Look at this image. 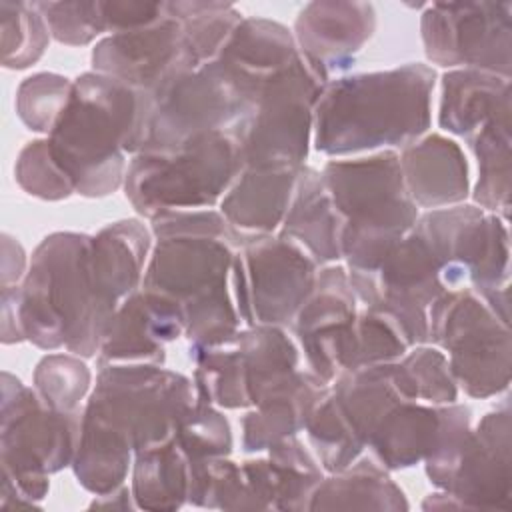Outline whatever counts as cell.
I'll use <instances>...</instances> for the list:
<instances>
[{"label": "cell", "mask_w": 512, "mask_h": 512, "mask_svg": "<svg viewBox=\"0 0 512 512\" xmlns=\"http://www.w3.org/2000/svg\"><path fill=\"white\" fill-rule=\"evenodd\" d=\"M194 402V384L158 364L100 366L72 460L78 482L96 496L120 488L132 456L168 440Z\"/></svg>", "instance_id": "6da1fadb"}, {"label": "cell", "mask_w": 512, "mask_h": 512, "mask_svg": "<svg viewBox=\"0 0 512 512\" xmlns=\"http://www.w3.org/2000/svg\"><path fill=\"white\" fill-rule=\"evenodd\" d=\"M156 246L142 288L174 300L190 350L214 346L240 330L232 296V236L220 212L188 210L152 218Z\"/></svg>", "instance_id": "7a4b0ae2"}, {"label": "cell", "mask_w": 512, "mask_h": 512, "mask_svg": "<svg viewBox=\"0 0 512 512\" xmlns=\"http://www.w3.org/2000/svg\"><path fill=\"white\" fill-rule=\"evenodd\" d=\"M434 82V68L418 62L328 80L314 110L316 150L344 156L414 144L430 128Z\"/></svg>", "instance_id": "3957f363"}, {"label": "cell", "mask_w": 512, "mask_h": 512, "mask_svg": "<svg viewBox=\"0 0 512 512\" xmlns=\"http://www.w3.org/2000/svg\"><path fill=\"white\" fill-rule=\"evenodd\" d=\"M150 114V94L112 76L86 72L48 136L52 158L82 196L114 192L126 176L124 154H138Z\"/></svg>", "instance_id": "277c9868"}, {"label": "cell", "mask_w": 512, "mask_h": 512, "mask_svg": "<svg viewBox=\"0 0 512 512\" xmlns=\"http://www.w3.org/2000/svg\"><path fill=\"white\" fill-rule=\"evenodd\" d=\"M90 244L84 234H50L34 250L24 284L2 288L24 340L42 350L66 346L82 358L98 354L104 322L90 280Z\"/></svg>", "instance_id": "5b68a950"}, {"label": "cell", "mask_w": 512, "mask_h": 512, "mask_svg": "<svg viewBox=\"0 0 512 512\" xmlns=\"http://www.w3.org/2000/svg\"><path fill=\"white\" fill-rule=\"evenodd\" d=\"M342 220L340 252L350 272H374L412 230L418 208L406 192L400 156L330 160L320 172Z\"/></svg>", "instance_id": "8992f818"}, {"label": "cell", "mask_w": 512, "mask_h": 512, "mask_svg": "<svg viewBox=\"0 0 512 512\" xmlns=\"http://www.w3.org/2000/svg\"><path fill=\"white\" fill-rule=\"evenodd\" d=\"M236 130L198 134L172 150L138 152L124 176L126 198L146 218L214 206L244 170Z\"/></svg>", "instance_id": "52a82bcc"}, {"label": "cell", "mask_w": 512, "mask_h": 512, "mask_svg": "<svg viewBox=\"0 0 512 512\" xmlns=\"http://www.w3.org/2000/svg\"><path fill=\"white\" fill-rule=\"evenodd\" d=\"M82 428L80 412H58L36 388L2 374V506H36L48 476L72 464Z\"/></svg>", "instance_id": "ba28073f"}, {"label": "cell", "mask_w": 512, "mask_h": 512, "mask_svg": "<svg viewBox=\"0 0 512 512\" xmlns=\"http://www.w3.org/2000/svg\"><path fill=\"white\" fill-rule=\"evenodd\" d=\"M428 340L448 352L456 384L490 398L510 384V330L472 288H454L428 308Z\"/></svg>", "instance_id": "9c48e42d"}, {"label": "cell", "mask_w": 512, "mask_h": 512, "mask_svg": "<svg viewBox=\"0 0 512 512\" xmlns=\"http://www.w3.org/2000/svg\"><path fill=\"white\" fill-rule=\"evenodd\" d=\"M194 390L220 408H254L298 370V350L280 326H248L232 338L190 352Z\"/></svg>", "instance_id": "30bf717a"}, {"label": "cell", "mask_w": 512, "mask_h": 512, "mask_svg": "<svg viewBox=\"0 0 512 512\" xmlns=\"http://www.w3.org/2000/svg\"><path fill=\"white\" fill-rule=\"evenodd\" d=\"M326 82L302 54L266 80L238 132L246 166H304L316 102Z\"/></svg>", "instance_id": "8fae6325"}, {"label": "cell", "mask_w": 512, "mask_h": 512, "mask_svg": "<svg viewBox=\"0 0 512 512\" xmlns=\"http://www.w3.org/2000/svg\"><path fill=\"white\" fill-rule=\"evenodd\" d=\"M252 106L218 62L176 74L150 94V114L140 152L172 150L214 130H236Z\"/></svg>", "instance_id": "7c38bea8"}, {"label": "cell", "mask_w": 512, "mask_h": 512, "mask_svg": "<svg viewBox=\"0 0 512 512\" xmlns=\"http://www.w3.org/2000/svg\"><path fill=\"white\" fill-rule=\"evenodd\" d=\"M318 264L292 240L262 236L240 246L232 262V296L248 326H286L308 298Z\"/></svg>", "instance_id": "4fadbf2b"}, {"label": "cell", "mask_w": 512, "mask_h": 512, "mask_svg": "<svg viewBox=\"0 0 512 512\" xmlns=\"http://www.w3.org/2000/svg\"><path fill=\"white\" fill-rule=\"evenodd\" d=\"M424 236L442 266L446 290L472 284L478 296L508 288L506 220L478 206L436 208L418 216Z\"/></svg>", "instance_id": "5bb4252c"}, {"label": "cell", "mask_w": 512, "mask_h": 512, "mask_svg": "<svg viewBox=\"0 0 512 512\" xmlns=\"http://www.w3.org/2000/svg\"><path fill=\"white\" fill-rule=\"evenodd\" d=\"M510 12V2L430 4L420 22L428 60L510 78Z\"/></svg>", "instance_id": "9a60e30c"}, {"label": "cell", "mask_w": 512, "mask_h": 512, "mask_svg": "<svg viewBox=\"0 0 512 512\" xmlns=\"http://www.w3.org/2000/svg\"><path fill=\"white\" fill-rule=\"evenodd\" d=\"M356 294L342 266H326L292 324L308 368L324 384H332L350 368L356 330Z\"/></svg>", "instance_id": "2e32d148"}, {"label": "cell", "mask_w": 512, "mask_h": 512, "mask_svg": "<svg viewBox=\"0 0 512 512\" xmlns=\"http://www.w3.org/2000/svg\"><path fill=\"white\" fill-rule=\"evenodd\" d=\"M94 72L112 76L136 90L152 94L176 74L196 70L190 62L182 20L168 10L142 28L116 32L96 44Z\"/></svg>", "instance_id": "e0dca14e"}, {"label": "cell", "mask_w": 512, "mask_h": 512, "mask_svg": "<svg viewBox=\"0 0 512 512\" xmlns=\"http://www.w3.org/2000/svg\"><path fill=\"white\" fill-rule=\"evenodd\" d=\"M184 336L180 306L156 292L136 290L110 318L100 348L98 366L164 364L166 344Z\"/></svg>", "instance_id": "ac0fdd59"}, {"label": "cell", "mask_w": 512, "mask_h": 512, "mask_svg": "<svg viewBox=\"0 0 512 512\" xmlns=\"http://www.w3.org/2000/svg\"><path fill=\"white\" fill-rule=\"evenodd\" d=\"M448 492L460 508H508L510 502V408L488 412L470 430Z\"/></svg>", "instance_id": "d6986e66"}, {"label": "cell", "mask_w": 512, "mask_h": 512, "mask_svg": "<svg viewBox=\"0 0 512 512\" xmlns=\"http://www.w3.org/2000/svg\"><path fill=\"white\" fill-rule=\"evenodd\" d=\"M376 14L364 2H312L296 20V46L300 54L328 80L332 72L346 70L362 46L372 38Z\"/></svg>", "instance_id": "ffe728a7"}, {"label": "cell", "mask_w": 512, "mask_h": 512, "mask_svg": "<svg viewBox=\"0 0 512 512\" xmlns=\"http://www.w3.org/2000/svg\"><path fill=\"white\" fill-rule=\"evenodd\" d=\"M150 246V230L138 220L108 224L92 238L90 280L104 330L118 306L142 284Z\"/></svg>", "instance_id": "44dd1931"}, {"label": "cell", "mask_w": 512, "mask_h": 512, "mask_svg": "<svg viewBox=\"0 0 512 512\" xmlns=\"http://www.w3.org/2000/svg\"><path fill=\"white\" fill-rule=\"evenodd\" d=\"M300 168L244 166L220 202L234 246L270 236L284 220Z\"/></svg>", "instance_id": "7402d4cb"}, {"label": "cell", "mask_w": 512, "mask_h": 512, "mask_svg": "<svg viewBox=\"0 0 512 512\" xmlns=\"http://www.w3.org/2000/svg\"><path fill=\"white\" fill-rule=\"evenodd\" d=\"M300 54L294 36L278 22L242 18L220 56L218 66L254 108L260 88Z\"/></svg>", "instance_id": "603a6c76"}, {"label": "cell", "mask_w": 512, "mask_h": 512, "mask_svg": "<svg viewBox=\"0 0 512 512\" xmlns=\"http://www.w3.org/2000/svg\"><path fill=\"white\" fill-rule=\"evenodd\" d=\"M268 450L264 460L242 462L250 508L308 510L310 496L324 478L322 466L296 436Z\"/></svg>", "instance_id": "cb8c5ba5"}, {"label": "cell", "mask_w": 512, "mask_h": 512, "mask_svg": "<svg viewBox=\"0 0 512 512\" xmlns=\"http://www.w3.org/2000/svg\"><path fill=\"white\" fill-rule=\"evenodd\" d=\"M408 196L420 208L436 210L468 196V166L454 140L432 134L406 146L400 156Z\"/></svg>", "instance_id": "d4e9b609"}, {"label": "cell", "mask_w": 512, "mask_h": 512, "mask_svg": "<svg viewBox=\"0 0 512 512\" xmlns=\"http://www.w3.org/2000/svg\"><path fill=\"white\" fill-rule=\"evenodd\" d=\"M330 384H324L312 372L296 370L274 386L244 418V452H262L274 444L296 436L308 422L316 402Z\"/></svg>", "instance_id": "484cf974"}, {"label": "cell", "mask_w": 512, "mask_h": 512, "mask_svg": "<svg viewBox=\"0 0 512 512\" xmlns=\"http://www.w3.org/2000/svg\"><path fill=\"white\" fill-rule=\"evenodd\" d=\"M280 236L298 244L316 264H330L342 258V220L318 170L300 168Z\"/></svg>", "instance_id": "4316f807"}, {"label": "cell", "mask_w": 512, "mask_h": 512, "mask_svg": "<svg viewBox=\"0 0 512 512\" xmlns=\"http://www.w3.org/2000/svg\"><path fill=\"white\" fill-rule=\"evenodd\" d=\"M502 114H510V78L472 68L444 74L438 114L442 130L470 138Z\"/></svg>", "instance_id": "83f0119b"}, {"label": "cell", "mask_w": 512, "mask_h": 512, "mask_svg": "<svg viewBox=\"0 0 512 512\" xmlns=\"http://www.w3.org/2000/svg\"><path fill=\"white\" fill-rule=\"evenodd\" d=\"M440 432V406L398 400L366 440L372 460L386 470L410 468L424 460Z\"/></svg>", "instance_id": "f1b7e54d"}, {"label": "cell", "mask_w": 512, "mask_h": 512, "mask_svg": "<svg viewBox=\"0 0 512 512\" xmlns=\"http://www.w3.org/2000/svg\"><path fill=\"white\" fill-rule=\"evenodd\" d=\"M404 492L372 458H358L314 488L308 510H406Z\"/></svg>", "instance_id": "f546056e"}, {"label": "cell", "mask_w": 512, "mask_h": 512, "mask_svg": "<svg viewBox=\"0 0 512 512\" xmlns=\"http://www.w3.org/2000/svg\"><path fill=\"white\" fill-rule=\"evenodd\" d=\"M192 462L174 434L134 454L132 498L136 508L176 510L188 502Z\"/></svg>", "instance_id": "4dcf8cb0"}, {"label": "cell", "mask_w": 512, "mask_h": 512, "mask_svg": "<svg viewBox=\"0 0 512 512\" xmlns=\"http://www.w3.org/2000/svg\"><path fill=\"white\" fill-rule=\"evenodd\" d=\"M466 142L478 160L474 202L482 210L500 212V218L506 220L510 208V114L492 118Z\"/></svg>", "instance_id": "1f68e13d"}, {"label": "cell", "mask_w": 512, "mask_h": 512, "mask_svg": "<svg viewBox=\"0 0 512 512\" xmlns=\"http://www.w3.org/2000/svg\"><path fill=\"white\" fill-rule=\"evenodd\" d=\"M304 428L322 468L330 474L352 466L366 448L348 416L340 408L330 386L316 402Z\"/></svg>", "instance_id": "d6a6232c"}, {"label": "cell", "mask_w": 512, "mask_h": 512, "mask_svg": "<svg viewBox=\"0 0 512 512\" xmlns=\"http://www.w3.org/2000/svg\"><path fill=\"white\" fill-rule=\"evenodd\" d=\"M392 376L406 400L442 406L458 398L448 358L438 348L416 346L412 352H406L400 360L392 362Z\"/></svg>", "instance_id": "836d02e7"}, {"label": "cell", "mask_w": 512, "mask_h": 512, "mask_svg": "<svg viewBox=\"0 0 512 512\" xmlns=\"http://www.w3.org/2000/svg\"><path fill=\"white\" fill-rule=\"evenodd\" d=\"M2 46L6 68H26L46 50L48 24L36 4L2 2Z\"/></svg>", "instance_id": "e575fe53"}, {"label": "cell", "mask_w": 512, "mask_h": 512, "mask_svg": "<svg viewBox=\"0 0 512 512\" xmlns=\"http://www.w3.org/2000/svg\"><path fill=\"white\" fill-rule=\"evenodd\" d=\"M90 370L84 362L64 354H50L40 360L34 372V388L48 406L58 412H80L90 386Z\"/></svg>", "instance_id": "d590c367"}, {"label": "cell", "mask_w": 512, "mask_h": 512, "mask_svg": "<svg viewBox=\"0 0 512 512\" xmlns=\"http://www.w3.org/2000/svg\"><path fill=\"white\" fill-rule=\"evenodd\" d=\"M174 438L192 464L208 458L228 456L232 450V432L228 420L212 404L198 398L180 420Z\"/></svg>", "instance_id": "8d00e7d4"}, {"label": "cell", "mask_w": 512, "mask_h": 512, "mask_svg": "<svg viewBox=\"0 0 512 512\" xmlns=\"http://www.w3.org/2000/svg\"><path fill=\"white\" fill-rule=\"evenodd\" d=\"M72 94V82L58 74L28 76L16 92V112L34 132H52Z\"/></svg>", "instance_id": "74e56055"}, {"label": "cell", "mask_w": 512, "mask_h": 512, "mask_svg": "<svg viewBox=\"0 0 512 512\" xmlns=\"http://www.w3.org/2000/svg\"><path fill=\"white\" fill-rule=\"evenodd\" d=\"M410 344L406 342L400 328L382 312L366 308L356 318L354 346L350 356V368L392 364L400 360Z\"/></svg>", "instance_id": "f35d334b"}, {"label": "cell", "mask_w": 512, "mask_h": 512, "mask_svg": "<svg viewBox=\"0 0 512 512\" xmlns=\"http://www.w3.org/2000/svg\"><path fill=\"white\" fill-rule=\"evenodd\" d=\"M470 434V408L462 404L440 406V432L434 448L424 458L430 482L442 492L448 488L464 442Z\"/></svg>", "instance_id": "ab89813d"}, {"label": "cell", "mask_w": 512, "mask_h": 512, "mask_svg": "<svg viewBox=\"0 0 512 512\" xmlns=\"http://www.w3.org/2000/svg\"><path fill=\"white\" fill-rule=\"evenodd\" d=\"M16 180L32 196L44 200L68 198L74 190L72 180L52 158L48 138L28 142L16 162Z\"/></svg>", "instance_id": "60d3db41"}, {"label": "cell", "mask_w": 512, "mask_h": 512, "mask_svg": "<svg viewBox=\"0 0 512 512\" xmlns=\"http://www.w3.org/2000/svg\"><path fill=\"white\" fill-rule=\"evenodd\" d=\"M36 8L62 44L82 46L106 32L100 2H36Z\"/></svg>", "instance_id": "b9f144b4"}]
</instances>
